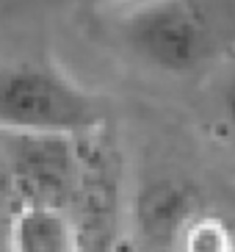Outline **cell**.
Returning <instances> with one entry per match:
<instances>
[{"instance_id":"obj_1","label":"cell","mask_w":235,"mask_h":252,"mask_svg":"<svg viewBox=\"0 0 235 252\" xmlns=\"http://www.w3.org/2000/svg\"><path fill=\"white\" fill-rule=\"evenodd\" d=\"M125 42L158 72H202L227 50L230 0H152L125 20Z\"/></svg>"},{"instance_id":"obj_2","label":"cell","mask_w":235,"mask_h":252,"mask_svg":"<svg viewBox=\"0 0 235 252\" xmlns=\"http://www.w3.org/2000/svg\"><path fill=\"white\" fill-rule=\"evenodd\" d=\"M105 127V105L42 64L0 67V130L81 139Z\"/></svg>"},{"instance_id":"obj_3","label":"cell","mask_w":235,"mask_h":252,"mask_svg":"<svg viewBox=\"0 0 235 252\" xmlns=\"http://www.w3.org/2000/svg\"><path fill=\"white\" fill-rule=\"evenodd\" d=\"M0 150L11 169L20 208H53L69 214L81 175L78 139L3 130Z\"/></svg>"},{"instance_id":"obj_4","label":"cell","mask_w":235,"mask_h":252,"mask_svg":"<svg viewBox=\"0 0 235 252\" xmlns=\"http://www.w3.org/2000/svg\"><path fill=\"white\" fill-rule=\"evenodd\" d=\"M78 191L72 200V227L81 252H105L114 238L119 208V172L103 127L78 139Z\"/></svg>"},{"instance_id":"obj_5","label":"cell","mask_w":235,"mask_h":252,"mask_svg":"<svg viewBox=\"0 0 235 252\" xmlns=\"http://www.w3.org/2000/svg\"><path fill=\"white\" fill-rule=\"evenodd\" d=\"M199 214L191 186L180 180H155L136 200V222L141 236L158 250H175L185 224Z\"/></svg>"},{"instance_id":"obj_6","label":"cell","mask_w":235,"mask_h":252,"mask_svg":"<svg viewBox=\"0 0 235 252\" xmlns=\"http://www.w3.org/2000/svg\"><path fill=\"white\" fill-rule=\"evenodd\" d=\"M14 252H81L72 219L53 208H17L11 216Z\"/></svg>"},{"instance_id":"obj_7","label":"cell","mask_w":235,"mask_h":252,"mask_svg":"<svg viewBox=\"0 0 235 252\" xmlns=\"http://www.w3.org/2000/svg\"><path fill=\"white\" fill-rule=\"evenodd\" d=\"M175 250L180 252H233L230 247V230L221 219L197 214L180 233Z\"/></svg>"},{"instance_id":"obj_8","label":"cell","mask_w":235,"mask_h":252,"mask_svg":"<svg viewBox=\"0 0 235 252\" xmlns=\"http://www.w3.org/2000/svg\"><path fill=\"white\" fill-rule=\"evenodd\" d=\"M20 208L17 202V194H14V180H11V169H8V161L3 156V150H0V216L11 214Z\"/></svg>"}]
</instances>
